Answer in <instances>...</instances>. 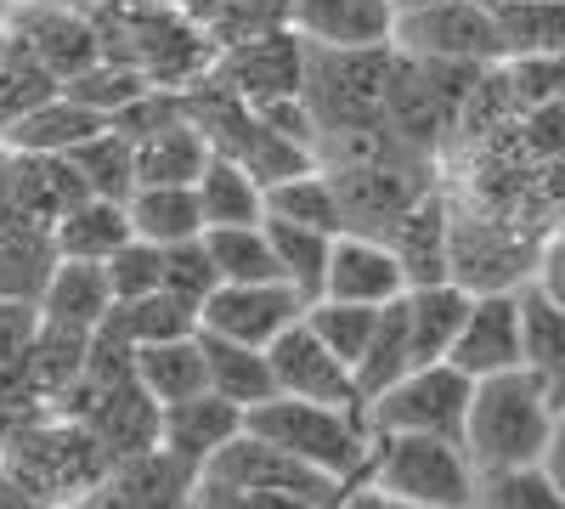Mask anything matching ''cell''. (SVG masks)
<instances>
[{
    "mask_svg": "<svg viewBox=\"0 0 565 509\" xmlns=\"http://www.w3.org/2000/svg\"><path fill=\"white\" fill-rule=\"evenodd\" d=\"M103 272H108L114 306L148 300V295H159V289H164V250H159V244H148V238H130V244H119V250L103 261Z\"/></svg>",
    "mask_w": 565,
    "mask_h": 509,
    "instance_id": "39",
    "label": "cell"
},
{
    "mask_svg": "<svg viewBox=\"0 0 565 509\" xmlns=\"http://www.w3.org/2000/svg\"><path fill=\"white\" fill-rule=\"evenodd\" d=\"M396 509H424V503H396Z\"/></svg>",
    "mask_w": 565,
    "mask_h": 509,
    "instance_id": "49",
    "label": "cell"
},
{
    "mask_svg": "<svg viewBox=\"0 0 565 509\" xmlns=\"http://www.w3.org/2000/svg\"><path fill=\"white\" fill-rule=\"evenodd\" d=\"M476 509H565V492L543 465H509L476 476Z\"/></svg>",
    "mask_w": 565,
    "mask_h": 509,
    "instance_id": "35",
    "label": "cell"
},
{
    "mask_svg": "<svg viewBox=\"0 0 565 509\" xmlns=\"http://www.w3.org/2000/svg\"><path fill=\"white\" fill-rule=\"evenodd\" d=\"M108 322L130 340V346H159V340H186V335H199V322L204 311L193 300H181L170 289L148 295V300H130V306H114Z\"/></svg>",
    "mask_w": 565,
    "mask_h": 509,
    "instance_id": "33",
    "label": "cell"
},
{
    "mask_svg": "<svg viewBox=\"0 0 565 509\" xmlns=\"http://www.w3.org/2000/svg\"><path fill=\"white\" fill-rule=\"evenodd\" d=\"M271 374L282 396H300V402H328V407H367L362 385H356V368L328 346L311 322L300 317L289 335H277L271 346Z\"/></svg>",
    "mask_w": 565,
    "mask_h": 509,
    "instance_id": "7",
    "label": "cell"
},
{
    "mask_svg": "<svg viewBox=\"0 0 565 509\" xmlns=\"http://www.w3.org/2000/svg\"><path fill=\"white\" fill-rule=\"evenodd\" d=\"M164 289L181 295V300H193V306L204 311V300L221 289V272H215L204 238H186V244L164 250Z\"/></svg>",
    "mask_w": 565,
    "mask_h": 509,
    "instance_id": "40",
    "label": "cell"
},
{
    "mask_svg": "<svg viewBox=\"0 0 565 509\" xmlns=\"http://www.w3.org/2000/svg\"><path fill=\"white\" fill-rule=\"evenodd\" d=\"M52 266H57L52 226L23 210H0V300H40Z\"/></svg>",
    "mask_w": 565,
    "mask_h": 509,
    "instance_id": "17",
    "label": "cell"
},
{
    "mask_svg": "<svg viewBox=\"0 0 565 509\" xmlns=\"http://www.w3.org/2000/svg\"><path fill=\"white\" fill-rule=\"evenodd\" d=\"M130 226H136V238H148L159 250H175L186 238H204L199 188H164V181L136 188L130 193Z\"/></svg>",
    "mask_w": 565,
    "mask_h": 509,
    "instance_id": "26",
    "label": "cell"
},
{
    "mask_svg": "<svg viewBox=\"0 0 565 509\" xmlns=\"http://www.w3.org/2000/svg\"><path fill=\"white\" fill-rule=\"evenodd\" d=\"M0 509H40V503L29 498V487H23V481H12V476H0Z\"/></svg>",
    "mask_w": 565,
    "mask_h": 509,
    "instance_id": "46",
    "label": "cell"
},
{
    "mask_svg": "<svg viewBox=\"0 0 565 509\" xmlns=\"http://www.w3.org/2000/svg\"><path fill=\"white\" fill-rule=\"evenodd\" d=\"M476 458L452 436H373L367 470L391 503H424V509H476Z\"/></svg>",
    "mask_w": 565,
    "mask_h": 509,
    "instance_id": "3",
    "label": "cell"
},
{
    "mask_svg": "<svg viewBox=\"0 0 565 509\" xmlns=\"http://www.w3.org/2000/svg\"><path fill=\"white\" fill-rule=\"evenodd\" d=\"M204 481H221V487H249V492H282V498H306L317 509H334L345 481L322 476L317 465H306V458L282 453L277 442L244 431L238 442H226L210 465H204Z\"/></svg>",
    "mask_w": 565,
    "mask_h": 509,
    "instance_id": "6",
    "label": "cell"
},
{
    "mask_svg": "<svg viewBox=\"0 0 565 509\" xmlns=\"http://www.w3.org/2000/svg\"><path fill=\"white\" fill-rule=\"evenodd\" d=\"M526 306V374L548 391L554 407H565V306L543 300L532 284L521 289Z\"/></svg>",
    "mask_w": 565,
    "mask_h": 509,
    "instance_id": "28",
    "label": "cell"
},
{
    "mask_svg": "<svg viewBox=\"0 0 565 509\" xmlns=\"http://www.w3.org/2000/svg\"><path fill=\"white\" fill-rule=\"evenodd\" d=\"M199 509H317L306 498H282V492H249V487H221L199 476Z\"/></svg>",
    "mask_w": 565,
    "mask_h": 509,
    "instance_id": "42",
    "label": "cell"
},
{
    "mask_svg": "<svg viewBox=\"0 0 565 509\" xmlns=\"http://www.w3.org/2000/svg\"><path fill=\"white\" fill-rule=\"evenodd\" d=\"M289 29L311 45H391V0H289Z\"/></svg>",
    "mask_w": 565,
    "mask_h": 509,
    "instance_id": "15",
    "label": "cell"
},
{
    "mask_svg": "<svg viewBox=\"0 0 565 509\" xmlns=\"http://www.w3.org/2000/svg\"><path fill=\"white\" fill-rule=\"evenodd\" d=\"M503 52L509 57H548L565 52V0H526V7L498 12Z\"/></svg>",
    "mask_w": 565,
    "mask_h": 509,
    "instance_id": "36",
    "label": "cell"
},
{
    "mask_svg": "<svg viewBox=\"0 0 565 509\" xmlns=\"http://www.w3.org/2000/svg\"><path fill=\"white\" fill-rule=\"evenodd\" d=\"M306 295L295 284H221L210 300H204V335H226V340H244V346H271L277 335H289L295 322L306 317Z\"/></svg>",
    "mask_w": 565,
    "mask_h": 509,
    "instance_id": "8",
    "label": "cell"
},
{
    "mask_svg": "<svg viewBox=\"0 0 565 509\" xmlns=\"http://www.w3.org/2000/svg\"><path fill=\"white\" fill-rule=\"evenodd\" d=\"M469 402H476V380L458 362H424L396 385H385L367 402V431L373 436H452L463 442Z\"/></svg>",
    "mask_w": 565,
    "mask_h": 509,
    "instance_id": "4",
    "label": "cell"
},
{
    "mask_svg": "<svg viewBox=\"0 0 565 509\" xmlns=\"http://www.w3.org/2000/svg\"><path fill=\"white\" fill-rule=\"evenodd\" d=\"M255 436L277 442L282 453L306 458L322 476L334 481H362L367 470V453H373V431H367V407H328V402H300V396H271L260 407H249V425Z\"/></svg>",
    "mask_w": 565,
    "mask_h": 509,
    "instance_id": "2",
    "label": "cell"
},
{
    "mask_svg": "<svg viewBox=\"0 0 565 509\" xmlns=\"http://www.w3.org/2000/svg\"><path fill=\"white\" fill-rule=\"evenodd\" d=\"M114 311V289L108 272L97 261H57L52 277L40 289V317L52 329H74V335H97Z\"/></svg>",
    "mask_w": 565,
    "mask_h": 509,
    "instance_id": "16",
    "label": "cell"
},
{
    "mask_svg": "<svg viewBox=\"0 0 565 509\" xmlns=\"http://www.w3.org/2000/svg\"><path fill=\"white\" fill-rule=\"evenodd\" d=\"M277 266H282V284H295L306 300H322L328 284V255H334L340 233H322V226H300V221H266Z\"/></svg>",
    "mask_w": 565,
    "mask_h": 509,
    "instance_id": "31",
    "label": "cell"
},
{
    "mask_svg": "<svg viewBox=\"0 0 565 509\" xmlns=\"http://www.w3.org/2000/svg\"><path fill=\"white\" fill-rule=\"evenodd\" d=\"M380 311L385 306H356V300H311L306 306V322L334 346L351 368H362L367 346H373V329H380Z\"/></svg>",
    "mask_w": 565,
    "mask_h": 509,
    "instance_id": "37",
    "label": "cell"
},
{
    "mask_svg": "<svg viewBox=\"0 0 565 509\" xmlns=\"http://www.w3.org/2000/svg\"><path fill=\"white\" fill-rule=\"evenodd\" d=\"M199 204H204V233L210 226H255L266 221V181L249 165L215 153L210 170L199 176Z\"/></svg>",
    "mask_w": 565,
    "mask_h": 509,
    "instance_id": "27",
    "label": "cell"
},
{
    "mask_svg": "<svg viewBox=\"0 0 565 509\" xmlns=\"http://www.w3.org/2000/svg\"><path fill=\"white\" fill-rule=\"evenodd\" d=\"M481 7H492V12H509V7H526V0H481Z\"/></svg>",
    "mask_w": 565,
    "mask_h": 509,
    "instance_id": "48",
    "label": "cell"
},
{
    "mask_svg": "<svg viewBox=\"0 0 565 509\" xmlns=\"http://www.w3.org/2000/svg\"><path fill=\"white\" fill-rule=\"evenodd\" d=\"M108 130V114L97 108H85L79 97H68V91H57L52 103H40L34 114H23L18 125H7L0 136H7V148L12 153H74L79 142H90V136H103Z\"/></svg>",
    "mask_w": 565,
    "mask_h": 509,
    "instance_id": "18",
    "label": "cell"
},
{
    "mask_svg": "<svg viewBox=\"0 0 565 509\" xmlns=\"http://www.w3.org/2000/svg\"><path fill=\"white\" fill-rule=\"evenodd\" d=\"M266 221H300V226H322V233H345V199L334 170H295L266 188Z\"/></svg>",
    "mask_w": 565,
    "mask_h": 509,
    "instance_id": "25",
    "label": "cell"
},
{
    "mask_svg": "<svg viewBox=\"0 0 565 509\" xmlns=\"http://www.w3.org/2000/svg\"><path fill=\"white\" fill-rule=\"evenodd\" d=\"M199 340H204V368H210V391L215 396L238 402L244 413L277 396L271 351L244 346V340H226V335H204V329H199Z\"/></svg>",
    "mask_w": 565,
    "mask_h": 509,
    "instance_id": "22",
    "label": "cell"
},
{
    "mask_svg": "<svg viewBox=\"0 0 565 509\" xmlns=\"http://www.w3.org/2000/svg\"><path fill=\"white\" fill-rule=\"evenodd\" d=\"M306 57H311V45L300 29L255 34L221 57V85L232 97H244L249 108L277 103V97H306Z\"/></svg>",
    "mask_w": 565,
    "mask_h": 509,
    "instance_id": "11",
    "label": "cell"
},
{
    "mask_svg": "<svg viewBox=\"0 0 565 509\" xmlns=\"http://www.w3.org/2000/svg\"><path fill=\"white\" fill-rule=\"evenodd\" d=\"M413 295V277L396 255V244L385 233H345L334 238V255H328V284H322V300H356V306H391Z\"/></svg>",
    "mask_w": 565,
    "mask_h": 509,
    "instance_id": "12",
    "label": "cell"
},
{
    "mask_svg": "<svg viewBox=\"0 0 565 509\" xmlns=\"http://www.w3.org/2000/svg\"><path fill=\"white\" fill-rule=\"evenodd\" d=\"M68 97H79L85 108H97V114H119V108H130L136 97H148L153 91V74L148 68H136V63H114V57H103L90 74H79V79H68L63 85Z\"/></svg>",
    "mask_w": 565,
    "mask_h": 509,
    "instance_id": "38",
    "label": "cell"
},
{
    "mask_svg": "<svg viewBox=\"0 0 565 509\" xmlns=\"http://www.w3.org/2000/svg\"><path fill=\"white\" fill-rule=\"evenodd\" d=\"M521 261L526 255L514 244H498L492 221H452V284H463L469 295L526 289V284H514V272L532 277V266H521Z\"/></svg>",
    "mask_w": 565,
    "mask_h": 509,
    "instance_id": "19",
    "label": "cell"
},
{
    "mask_svg": "<svg viewBox=\"0 0 565 509\" xmlns=\"http://www.w3.org/2000/svg\"><path fill=\"white\" fill-rule=\"evenodd\" d=\"M521 148L532 153V159H565V97L559 103H537V108H526L521 114Z\"/></svg>",
    "mask_w": 565,
    "mask_h": 509,
    "instance_id": "41",
    "label": "cell"
},
{
    "mask_svg": "<svg viewBox=\"0 0 565 509\" xmlns=\"http://www.w3.org/2000/svg\"><path fill=\"white\" fill-rule=\"evenodd\" d=\"M79 176H85V188L97 193V199H119L130 204V193L141 188V176H136V142L125 130H103V136H90V142H79L74 153H63Z\"/></svg>",
    "mask_w": 565,
    "mask_h": 509,
    "instance_id": "32",
    "label": "cell"
},
{
    "mask_svg": "<svg viewBox=\"0 0 565 509\" xmlns=\"http://www.w3.org/2000/svg\"><path fill=\"white\" fill-rule=\"evenodd\" d=\"M391 7H396V18H402V12H418V7H436V0H391Z\"/></svg>",
    "mask_w": 565,
    "mask_h": 509,
    "instance_id": "47",
    "label": "cell"
},
{
    "mask_svg": "<svg viewBox=\"0 0 565 509\" xmlns=\"http://www.w3.org/2000/svg\"><path fill=\"white\" fill-rule=\"evenodd\" d=\"M385 238L396 244V255H402V266H407V277H413V289L447 284V277H452V215H447V204H441L436 193L413 199V204L385 226Z\"/></svg>",
    "mask_w": 565,
    "mask_h": 509,
    "instance_id": "14",
    "label": "cell"
},
{
    "mask_svg": "<svg viewBox=\"0 0 565 509\" xmlns=\"http://www.w3.org/2000/svg\"><path fill=\"white\" fill-rule=\"evenodd\" d=\"M7 34H18L63 85L79 79V74H90V68L108 57L103 52V29L90 23L79 7H68V0H23V7L12 12V29Z\"/></svg>",
    "mask_w": 565,
    "mask_h": 509,
    "instance_id": "10",
    "label": "cell"
},
{
    "mask_svg": "<svg viewBox=\"0 0 565 509\" xmlns=\"http://www.w3.org/2000/svg\"><path fill=\"white\" fill-rule=\"evenodd\" d=\"M391 45L418 63H503V23L481 0H436V7L402 12Z\"/></svg>",
    "mask_w": 565,
    "mask_h": 509,
    "instance_id": "5",
    "label": "cell"
},
{
    "mask_svg": "<svg viewBox=\"0 0 565 509\" xmlns=\"http://www.w3.org/2000/svg\"><path fill=\"white\" fill-rule=\"evenodd\" d=\"M204 250L221 272V284H271V277H282L266 221H255V226H210Z\"/></svg>",
    "mask_w": 565,
    "mask_h": 509,
    "instance_id": "30",
    "label": "cell"
},
{
    "mask_svg": "<svg viewBox=\"0 0 565 509\" xmlns=\"http://www.w3.org/2000/svg\"><path fill=\"white\" fill-rule=\"evenodd\" d=\"M63 91V79L45 68L18 34H0V130L18 125L23 114H34L40 103H52Z\"/></svg>",
    "mask_w": 565,
    "mask_h": 509,
    "instance_id": "29",
    "label": "cell"
},
{
    "mask_svg": "<svg viewBox=\"0 0 565 509\" xmlns=\"http://www.w3.org/2000/svg\"><path fill=\"white\" fill-rule=\"evenodd\" d=\"M136 385L148 391L159 407L186 402L210 391V368H204V340L186 335V340H159V346H136Z\"/></svg>",
    "mask_w": 565,
    "mask_h": 509,
    "instance_id": "24",
    "label": "cell"
},
{
    "mask_svg": "<svg viewBox=\"0 0 565 509\" xmlns=\"http://www.w3.org/2000/svg\"><path fill=\"white\" fill-rule=\"evenodd\" d=\"M215 148H210V136L204 125L193 119H175L164 130H153L148 142H136V176H141V188L148 181H164V188H199V176L210 170Z\"/></svg>",
    "mask_w": 565,
    "mask_h": 509,
    "instance_id": "21",
    "label": "cell"
},
{
    "mask_svg": "<svg viewBox=\"0 0 565 509\" xmlns=\"http://www.w3.org/2000/svg\"><path fill=\"white\" fill-rule=\"evenodd\" d=\"M244 425H249V413L238 402H226L215 391H199V396H186V402L159 407V447L204 476V465L226 442H238Z\"/></svg>",
    "mask_w": 565,
    "mask_h": 509,
    "instance_id": "13",
    "label": "cell"
},
{
    "mask_svg": "<svg viewBox=\"0 0 565 509\" xmlns=\"http://www.w3.org/2000/svg\"><path fill=\"white\" fill-rule=\"evenodd\" d=\"M136 238L130 226V204L119 199H79L74 210H63L52 221V244H57V261H108L119 244Z\"/></svg>",
    "mask_w": 565,
    "mask_h": 509,
    "instance_id": "20",
    "label": "cell"
},
{
    "mask_svg": "<svg viewBox=\"0 0 565 509\" xmlns=\"http://www.w3.org/2000/svg\"><path fill=\"white\" fill-rule=\"evenodd\" d=\"M469 380H492L509 374V368H526V306L521 289H487L469 300L463 335L452 346V357Z\"/></svg>",
    "mask_w": 565,
    "mask_h": 509,
    "instance_id": "9",
    "label": "cell"
},
{
    "mask_svg": "<svg viewBox=\"0 0 565 509\" xmlns=\"http://www.w3.org/2000/svg\"><path fill=\"white\" fill-rule=\"evenodd\" d=\"M554 413L559 407L526 368L476 380V402H469V425H463V447L476 458V470L537 465L548 447V431H554Z\"/></svg>",
    "mask_w": 565,
    "mask_h": 509,
    "instance_id": "1",
    "label": "cell"
},
{
    "mask_svg": "<svg viewBox=\"0 0 565 509\" xmlns=\"http://www.w3.org/2000/svg\"><path fill=\"white\" fill-rule=\"evenodd\" d=\"M413 368H418V357H413L407 295H402V300H391V306L380 311V329H373V346H367V357H362V368H356V385H362V396L373 402L385 385H396L402 374H413Z\"/></svg>",
    "mask_w": 565,
    "mask_h": 509,
    "instance_id": "34",
    "label": "cell"
},
{
    "mask_svg": "<svg viewBox=\"0 0 565 509\" xmlns=\"http://www.w3.org/2000/svg\"><path fill=\"white\" fill-rule=\"evenodd\" d=\"M526 284H532L543 300L565 306V226H554V233L537 244V255H532V277H526Z\"/></svg>",
    "mask_w": 565,
    "mask_h": 509,
    "instance_id": "43",
    "label": "cell"
},
{
    "mask_svg": "<svg viewBox=\"0 0 565 509\" xmlns=\"http://www.w3.org/2000/svg\"><path fill=\"white\" fill-rule=\"evenodd\" d=\"M537 465H543V470H548V481L565 492V407L554 413V431H548V447H543Z\"/></svg>",
    "mask_w": 565,
    "mask_h": 509,
    "instance_id": "44",
    "label": "cell"
},
{
    "mask_svg": "<svg viewBox=\"0 0 565 509\" xmlns=\"http://www.w3.org/2000/svg\"><path fill=\"white\" fill-rule=\"evenodd\" d=\"M469 295L463 284H424V289H413L407 295V329H413V357H418V368L424 362H447L452 357V346H458V335H463V317H469Z\"/></svg>",
    "mask_w": 565,
    "mask_h": 509,
    "instance_id": "23",
    "label": "cell"
},
{
    "mask_svg": "<svg viewBox=\"0 0 565 509\" xmlns=\"http://www.w3.org/2000/svg\"><path fill=\"white\" fill-rule=\"evenodd\" d=\"M334 509H396V503H391L380 487H373V481H351V487L340 492V503H334Z\"/></svg>",
    "mask_w": 565,
    "mask_h": 509,
    "instance_id": "45",
    "label": "cell"
}]
</instances>
